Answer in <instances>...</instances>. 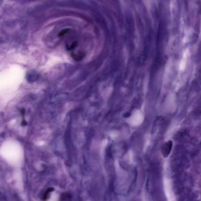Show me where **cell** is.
<instances>
[{
  "instance_id": "3",
  "label": "cell",
  "mask_w": 201,
  "mask_h": 201,
  "mask_svg": "<svg viewBox=\"0 0 201 201\" xmlns=\"http://www.w3.org/2000/svg\"><path fill=\"white\" fill-rule=\"evenodd\" d=\"M54 189L52 187H49L48 188H47V190H45V192H44L43 195L42 196V201H46L49 198V196H50V194L53 192Z\"/></svg>"
},
{
  "instance_id": "2",
  "label": "cell",
  "mask_w": 201,
  "mask_h": 201,
  "mask_svg": "<svg viewBox=\"0 0 201 201\" xmlns=\"http://www.w3.org/2000/svg\"><path fill=\"white\" fill-rule=\"evenodd\" d=\"M72 196L69 192H64L61 194L59 201H71Z\"/></svg>"
},
{
  "instance_id": "4",
  "label": "cell",
  "mask_w": 201,
  "mask_h": 201,
  "mask_svg": "<svg viewBox=\"0 0 201 201\" xmlns=\"http://www.w3.org/2000/svg\"><path fill=\"white\" fill-rule=\"evenodd\" d=\"M69 31V29H64L61 30L60 32L59 33V35H58L59 37H63V36H64L66 34L68 33Z\"/></svg>"
},
{
  "instance_id": "1",
  "label": "cell",
  "mask_w": 201,
  "mask_h": 201,
  "mask_svg": "<svg viewBox=\"0 0 201 201\" xmlns=\"http://www.w3.org/2000/svg\"><path fill=\"white\" fill-rule=\"evenodd\" d=\"M173 147V142L172 141H168L163 144L161 148V152L163 157L166 158L170 154Z\"/></svg>"
}]
</instances>
